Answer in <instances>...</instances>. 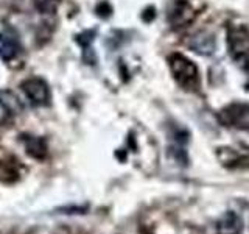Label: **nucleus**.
Segmentation results:
<instances>
[{
	"label": "nucleus",
	"instance_id": "nucleus-1",
	"mask_svg": "<svg viewBox=\"0 0 249 234\" xmlns=\"http://www.w3.org/2000/svg\"><path fill=\"white\" fill-rule=\"evenodd\" d=\"M170 69L173 72L175 80L184 89H196L199 88V72L193 62L185 58L181 53H175L170 57Z\"/></svg>",
	"mask_w": 249,
	"mask_h": 234
},
{
	"label": "nucleus",
	"instance_id": "nucleus-2",
	"mask_svg": "<svg viewBox=\"0 0 249 234\" xmlns=\"http://www.w3.org/2000/svg\"><path fill=\"white\" fill-rule=\"evenodd\" d=\"M229 49L233 59L249 72V33L243 27L229 30Z\"/></svg>",
	"mask_w": 249,
	"mask_h": 234
},
{
	"label": "nucleus",
	"instance_id": "nucleus-3",
	"mask_svg": "<svg viewBox=\"0 0 249 234\" xmlns=\"http://www.w3.org/2000/svg\"><path fill=\"white\" fill-rule=\"evenodd\" d=\"M220 120L228 127L249 131V105L232 103L226 106L220 114Z\"/></svg>",
	"mask_w": 249,
	"mask_h": 234
},
{
	"label": "nucleus",
	"instance_id": "nucleus-4",
	"mask_svg": "<svg viewBox=\"0 0 249 234\" xmlns=\"http://www.w3.org/2000/svg\"><path fill=\"white\" fill-rule=\"evenodd\" d=\"M22 91L33 106H45L50 103V89L42 78H28L22 83Z\"/></svg>",
	"mask_w": 249,
	"mask_h": 234
},
{
	"label": "nucleus",
	"instance_id": "nucleus-5",
	"mask_svg": "<svg viewBox=\"0 0 249 234\" xmlns=\"http://www.w3.org/2000/svg\"><path fill=\"white\" fill-rule=\"evenodd\" d=\"M245 230L243 218L233 211L224 213L216 222V234H241Z\"/></svg>",
	"mask_w": 249,
	"mask_h": 234
},
{
	"label": "nucleus",
	"instance_id": "nucleus-6",
	"mask_svg": "<svg viewBox=\"0 0 249 234\" xmlns=\"http://www.w3.org/2000/svg\"><path fill=\"white\" fill-rule=\"evenodd\" d=\"M195 16H196V13H195V10L189 5V2H185V0H178V2H175L173 8H171L168 13L171 23L176 27H182L185 23H189Z\"/></svg>",
	"mask_w": 249,
	"mask_h": 234
},
{
	"label": "nucleus",
	"instance_id": "nucleus-7",
	"mask_svg": "<svg viewBox=\"0 0 249 234\" xmlns=\"http://www.w3.org/2000/svg\"><path fill=\"white\" fill-rule=\"evenodd\" d=\"M19 50L20 47L16 36L10 35L8 31H0V58L3 61H11L18 57Z\"/></svg>",
	"mask_w": 249,
	"mask_h": 234
},
{
	"label": "nucleus",
	"instance_id": "nucleus-8",
	"mask_svg": "<svg viewBox=\"0 0 249 234\" xmlns=\"http://www.w3.org/2000/svg\"><path fill=\"white\" fill-rule=\"evenodd\" d=\"M195 52H199V53H210L213 52V39L210 36L206 35H196L192 38V41L189 44Z\"/></svg>",
	"mask_w": 249,
	"mask_h": 234
},
{
	"label": "nucleus",
	"instance_id": "nucleus-9",
	"mask_svg": "<svg viewBox=\"0 0 249 234\" xmlns=\"http://www.w3.org/2000/svg\"><path fill=\"white\" fill-rule=\"evenodd\" d=\"M8 114H10V108L6 106L5 101L0 100V123H3L8 119Z\"/></svg>",
	"mask_w": 249,
	"mask_h": 234
}]
</instances>
